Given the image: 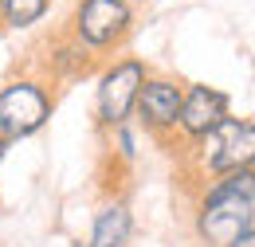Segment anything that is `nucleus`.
<instances>
[{"label":"nucleus","instance_id":"1","mask_svg":"<svg viewBox=\"0 0 255 247\" xmlns=\"http://www.w3.org/2000/svg\"><path fill=\"white\" fill-rule=\"evenodd\" d=\"M192 228L204 247H228L236 236L255 228V177L252 165L224 173L204 188H196Z\"/></svg>","mask_w":255,"mask_h":247},{"label":"nucleus","instance_id":"2","mask_svg":"<svg viewBox=\"0 0 255 247\" xmlns=\"http://www.w3.org/2000/svg\"><path fill=\"white\" fill-rule=\"evenodd\" d=\"M255 157V122L252 118H220L212 129H204L196 141L181 145V161H185V181H216L224 173H236L244 165H252Z\"/></svg>","mask_w":255,"mask_h":247},{"label":"nucleus","instance_id":"3","mask_svg":"<svg viewBox=\"0 0 255 247\" xmlns=\"http://www.w3.org/2000/svg\"><path fill=\"white\" fill-rule=\"evenodd\" d=\"M55 114V94L47 91V79H12L0 87V133L8 141L32 137Z\"/></svg>","mask_w":255,"mask_h":247},{"label":"nucleus","instance_id":"4","mask_svg":"<svg viewBox=\"0 0 255 247\" xmlns=\"http://www.w3.org/2000/svg\"><path fill=\"white\" fill-rule=\"evenodd\" d=\"M71 39H79L91 55L118 51L133 31V8L122 0H79L71 16Z\"/></svg>","mask_w":255,"mask_h":247},{"label":"nucleus","instance_id":"5","mask_svg":"<svg viewBox=\"0 0 255 247\" xmlns=\"http://www.w3.org/2000/svg\"><path fill=\"white\" fill-rule=\"evenodd\" d=\"M149 67L137 55H122V59L106 63L98 75V94H95V118L102 129H118L133 118V102L145 83Z\"/></svg>","mask_w":255,"mask_h":247},{"label":"nucleus","instance_id":"6","mask_svg":"<svg viewBox=\"0 0 255 247\" xmlns=\"http://www.w3.org/2000/svg\"><path fill=\"white\" fill-rule=\"evenodd\" d=\"M181 94L185 83L169 79V75H145L137 102H133V114L137 122L145 125L149 137H157L161 145H169L177 137V114H181Z\"/></svg>","mask_w":255,"mask_h":247},{"label":"nucleus","instance_id":"7","mask_svg":"<svg viewBox=\"0 0 255 247\" xmlns=\"http://www.w3.org/2000/svg\"><path fill=\"white\" fill-rule=\"evenodd\" d=\"M232 114V98L216 87H204V83H189L181 94V114H177V145L196 141L204 129L228 118Z\"/></svg>","mask_w":255,"mask_h":247},{"label":"nucleus","instance_id":"8","mask_svg":"<svg viewBox=\"0 0 255 247\" xmlns=\"http://www.w3.org/2000/svg\"><path fill=\"white\" fill-rule=\"evenodd\" d=\"M43 67H47L51 79H87V75L98 71V55H91L79 39H71V31H63L47 43V63Z\"/></svg>","mask_w":255,"mask_h":247},{"label":"nucleus","instance_id":"9","mask_svg":"<svg viewBox=\"0 0 255 247\" xmlns=\"http://www.w3.org/2000/svg\"><path fill=\"white\" fill-rule=\"evenodd\" d=\"M133 236V216H129L126 200H106L95 212V228L87 247H126Z\"/></svg>","mask_w":255,"mask_h":247},{"label":"nucleus","instance_id":"10","mask_svg":"<svg viewBox=\"0 0 255 247\" xmlns=\"http://www.w3.org/2000/svg\"><path fill=\"white\" fill-rule=\"evenodd\" d=\"M47 4L51 0H0V20L8 24V28H32L43 20V12H47Z\"/></svg>","mask_w":255,"mask_h":247},{"label":"nucleus","instance_id":"11","mask_svg":"<svg viewBox=\"0 0 255 247\" xmlns=\"http://www.w3.org/2000/svg\"><path fill=\"white\" fill-rule=\"evenodd\" d=\"M228 247H255V228H252V232H244V236H236Z\"/></svg>","mask_w":255,"mask_h":247},{"label":"nucleus","instance_id":"12","mask_svg":"<svg viewBox=\"0 0 255 247\" xmlns=\"http://www.w3.org/2000/svg\"><path fill=\"white\" fill-rule=\"evenodd\" d=\"M4 153H8V137L0 133V161H4Z\"/></svg>","mask_w":255,"mask_h":247},{"label":"nucleus","instance_id":"13","mask_svg":"<svg viewBox=\"0 0 255 247\" xmlns=\"http://www.w3.org/2000/svg\"><path fill=\"white\" fill-rule=\"evenodd\" d=\"M75 247H87V244H75Z\"/></svg>","mask_w":255,"mask_h":247},{"label":"nucleus","instance_id":"14","mask_svg":"<svg viewBox=\"0 0 255 247\" xmlns=\"http://www.w3.org/2000/svg\"><path fill=\"white\" fill-rule=\"evenodd\" d=\"M122 4H129V0H122Z\"/></svg>","mask_w":255,"mask_h":247}]
</instances>
